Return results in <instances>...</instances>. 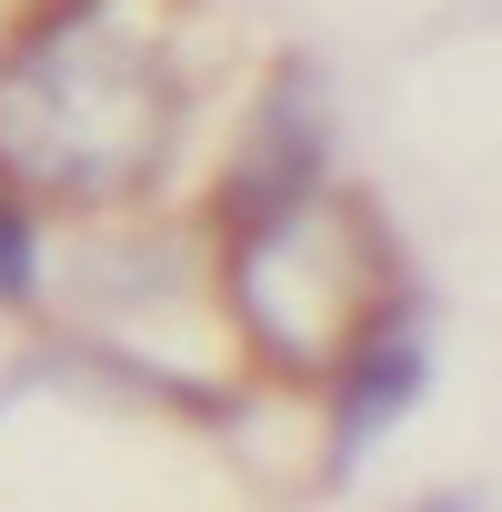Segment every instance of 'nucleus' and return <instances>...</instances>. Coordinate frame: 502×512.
<instances>
[{"label":"nucleus","mask_w":502,"mask_h":512,"mask_svg":"<svg viewBox=\"0 0 502 512\" xmlns=\"http://www.w3.org/2000/svg\"><path fill=\"white\" fill-rule=\"evenodd\" d=\"M312 181H322V121H312V91L282 81L272 111H262V131H251V151L231 161V201H221V211H231V231H241V221L302 201Z\"/></svg>","instance_id":"4"},{"label":"nucleus","mask_w":502,"mask_h":512,"mask_svg":"<svg viewBox=\"0 0 502 512\" xmlns=\"http://www.w3.org/2000/svg\"><path fill=\"white\" fill-rule=\"evenodd\" d=\"M392 282H382V241L342 191H302L262 221L231 231V312L251 332V352L282 372H332L372 322H382Z\"/></svg>","instance_id":"2"},{"label":"nucleus","mask_w":502,"mask_h":512,"mask_svg":"<svg viewBox=\"0 0 502 512\" xmlns=\"http://www.w3.org/2000/svg\"><path fill=\"white\" fill-rule=\"evenodd\" d=\"M181 71L151 0H51L0 41V191L121 211L171 171Z\"/></svg>","instance_id":"1"},{"label":"nucleus","mask_w":502,"mask_h":512,"mask_svg":"<svg viewBox=\"0 0 502 512\" xmlns=\"http://www.w3.org/2000/svg\"><path fill=\"white\" fill-rule=\"evenodd\" d=\"M41 302V221L21 191H0V312H31Z\"/></svg>","instance_id":"5"},{"label":"nucleus","mask_w":502,"mask_h":512,"mask_svg":"<svg viewBox=\"0 0 502 512\" xmlns=\"http://www.w3.org/2000/svg\"><path fill=\"white\" fill-rule=\"evenodd\" d=\"M332 372H342L332 452H342V462H362V452H372V432H382V422H392V412H402V402L422 392V322L382 302V322H372V332H362V342H352V352H342Z\"/></svg>","instance_id":"3"}]
</instances>
